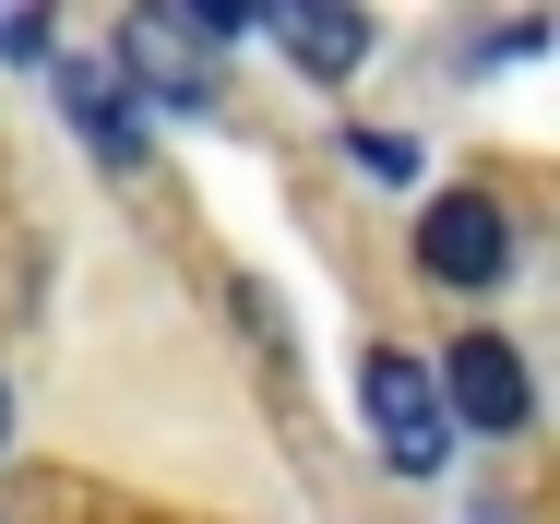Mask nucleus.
<instances>
[{
    "label": "nucleus",
    "instance_id": "obj_2",
    "mask_svg": "<svg viewBox=\"0 0 560 524\" xmlns=\"http://www.w3.org/2000/svg\"><path fill=\"white\" fill-rule=\"evenodd\" d=\"M501 263H513V226H501L489 191H442L418 214V275L430 287H501Z\"/></svg>",
    "mask_w": 560,
    "mask_h": 524
},
{
    "label": "nucleus",
    "instance_id": "obj_6",
    "mask_svg": "<svg viewBox=\"0 0 560 524\" xmlns=\"http://www.w3.org/2000/svg\"><path fill=\"white\" fill-rule=\"evenodd\" d=\"M275 48L299 60V72H358L370 60V12H335V0H275Z\"/></svg>",
    "mask_w": 560,
    "mask_h": 524
},
{
    "label": "nucleus",
    "instance_id": "obj_1",
    "mask_svg": "<svg viewBox=\"0 0 560 524\" xmlns=\"http://www.w3.org/2000/svg\"><path fill=\"white\" fill-rule=\"evenodd\" d=\"M358 418H370V441H382L394 477H442V465H453L442 382H430L406 346H370V358H358Z\"/></svg>",
    "mask_w": 560,
    "mask_h": 524
},
{
    "label": "nucleus",
    "instance_id": "obj_5",
    "mask_svg": "<svg viewBox=\"0 0 560 524\" xmlns=\"http://www.w3.org/2000/svg\"><path fill=\"white\" fill-rule=\"evenodd\" d=\"M60 107H72V131L108 167H143V107H131V84H119L108 60H60Z\"/></svg>",
    "mask_w": 560,
    "mask_h": 524
},
{
    "label": "nucleus",
    "instance_id": "obj_4",
    "mask_svg": "<svg viewBox=\"0 0 560 524\" xmlns=\"http://www.w3.org/2000/svg\"><path fill=\"white\" fill-rule=\"evenodd\" d=\"M430 382H442V418L489 429V441H501V429H525V418H537V394H525V358H513L501 334H465V346H453V358L430 370Z\"/></svg>",
    "mask_w": 560,
    "mask_h": 524
},
{
    "label": "nucleus",
    "instance_id": "obj_3",
    "mask_svg": "<svg viewBox=\"0 0 560 524\" xmlns=\"http://www.w3.org/2000/svg\"><path fill=\"white\" fill-rule=\"evenodd\" d=\"M108 72L131 84V96H155V107H203L215 96V60H203V36H191L179 12H131Z\"/></svg>",
    "mask_w": 560,
    "mask_h": 524
},
{
    "label": "nucleus",
    "instance_id": "obj_7",
    "mask_svg": "<svg viewBox=\"0 0 560 524\" xmlns=\"http://www.w3.org/2000/svg\"><path fill=\"white\" fill-rule=\"evenodd\" d=\"M346 155H358V167H370V179H418V143H406V131H358V143H346Z\"/></svg>",
    "mask_w": 560,
    "mask_h": 524
},
{
    "label": "nucleus",
    "instance_id": "obj_8",
    "mask_svg": "<svg viewBox=\"0 0 560 524\" xmlns=\"http://www.w3.org/2000/svg\"><path fill=\"white\" fill-rule=\"evenodd\" d=\"M0 441H12V394H0Z\"/></svg>",
    "mask_w": 560,
    "mask_h": 524
}]
</instances>
